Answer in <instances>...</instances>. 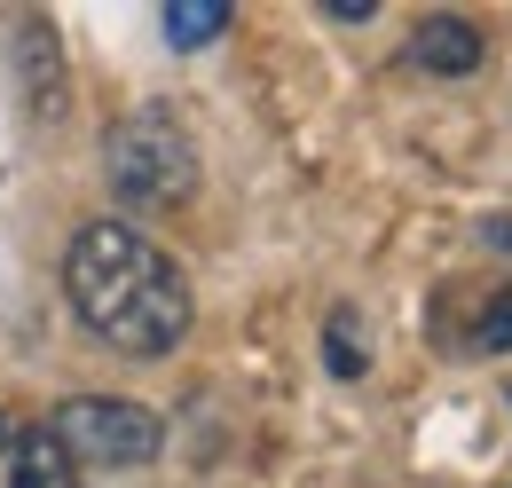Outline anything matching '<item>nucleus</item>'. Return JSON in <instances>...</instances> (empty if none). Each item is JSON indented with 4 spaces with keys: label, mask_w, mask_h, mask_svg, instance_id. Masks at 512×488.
I'll return each instance as SVG.
<instances>
[{
    "label": "nucleus",
    "mask_w": 512,
    "mask_h": 488,
    "mask_svg": "<svg viewBox=\"0 0 512 488\" xmlns=\"http://www.w3.org/2000/svg\"><path fill=\"white\" fill-rule=\"evenodd\" d=\"M64 300L119 355H174L190 339V276L127 221H87L71 237Z\"/></svg>",
    "instance_id": "nucleus-1"
},
{
    "label": "nucleus",
    "mask_w": 512,
    "mask_h": 488,
    "mask_svg": "<svg viewBox=\"0 0 512 488\" xmlns=\"http://www.w3.org/2000/svg\"><path fill=\"white\" fill-rule=\"evenodd\" d=\"M103 174H111V197L134 205V213H174V205H190V189H197L190 126L174 119L166 103L127 111V119L111 126V142H103Z\"/></svg>",
    "instance_id": "nucleus-2"
},
{
    "label": "nucleus",
    "mask_w": 512,
    "mask_h": 488,
    "mask_svg": "<svg viewBox=\"0 0 512 488\" xmlns=\"http://www.w3.org/2000/svg\"><path fill=\"white\" fill-rule=\"evenodd\" d=\"M48 433L64 441L71 465H111V473L150 465L166 449V418L142 410V402H119V394H71L64 410L48 418Z\"/></svg>",
    "instance_id": "nucleus-3"
},
{
    "label": "nucleus",
    "mask_w": 512,
    "mask_h": 488,
    "mask_svg": "<svg viewBox=\"0 0 512 488\" xmlns=\"http://www.w3.org/2000/svg\"><path fill=\"white\" fill-rule=\"evenodd\" d=\"M481 56H489V48H481V32H473L465 16H449V8H442V16H426V24L410 32V63H418V71H434V79H473Z\"/></svg>",
    "instance_id": "nucleus-4"
},
{
    "label": "nucleus",
    "mask_w": 512,
    "mask_h": 488,
    "mask_svg": "<svg viewBox=\"0 0 512 488\" xmlns=\"http://www.w3.org/2000/svg\"><path fill=\"white\" fill-rule=\"evenodd\" d=\"M8 488H79V465L64 457V441L48 426H32L8 449Z\"/></svg>",
    "instance_id": "nucleus-5"
},
{
    "label": "nucleus",
    "mask_w": 512,
    "mask_h": 488,
    "mask_svg": "<svg viewBox=\"0 0 512 488\" xmlns=\"http://www.w3.org/2000/svg\"><path fill=\"white\" fill-rule=\"evenodd\" d=\"M323 363H331V378H363V370H371V339H363V315H355V307H331V323H323Z\"/></svg>",
    "instance_id": "nucleus-6"
},
{
    "label": "nucleus",
    "mask_w": 512,
    "mask_h": 488,
    "mask_svg": "<svg viewBox=\"0 0 512 488\" xmlns=\"http://www.w3.org/2000/svg\"><path fill=\"white\" fill-rule=\"evenodd\" d=\"M158 24H166V40H174V48H205V40H221V32H229V8H221V0H174Z\"/></svg>",
    "instance_id": "nucleus-7"
},
{
    "label": "nucleus",
    "mask_w": 512,
    "mask_h": 488,
    "mask_svg": "<svg viewBox=\"0 0 512 488\" xmlns=\"http://www.w3.org/2000/svg\"><path fill=\"white\" fill-rule=\"evenodd\" d=\"M473 347H481V355H505L512 347V292H497V300L473 315Z\"/></svg>",
    "instance_id": "nucleus-8"
},
{
    "label": "nucleus",
    "mask_w": 512,
    "mask_h": 488,
    "mask_svg": "<svg viewBox=\"0 0 512 488\" xmlns=\"http://www.w3.org/2000/svg\"><path fill=\"white\" fill-rule=\"evenodd\" d=\"M323 16H331V24H371V16H379V0H331Z\"/></svg>",
    "instance_id": "nucleus-9"
},
{
    "label": "nucleus",
    "mask_w": 512,
    "mask_h": 488,
    "mask_svg": "<svg viewBox=\"0 0 512 488\" xmlns=\"http://www.w3.org/2000/svg\"><path fill=\"white\" fill-rule=\"evenodd\" d=\"M489 244H497V252H512V221H497V229H489Z\"/></svg>",
    "instance_id": "nucleus-10"
},
{
    "label": "nucleus",
    "mask_w": 512,
    "mask_h": 488,
    "mask_svg": "<svg viewBox=\"0 0 512 488\" xmlns=\"http://www.w3.org/2000/svg\"><path fill=\"white\" fill-rule=\"evenodd\" d=\"M8 449H16V426H8V418H0V465H8Z\"/></svg>",
    "instance_id": "nucleus-11"
}]
</instances>
